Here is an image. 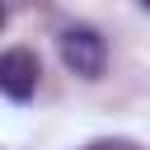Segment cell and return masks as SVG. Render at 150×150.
<instances>
[{"mask_svg": "<svg viewBox=\"0 0 150 150\" xmlns=\"http://www.w3.org/2000/svg\"><path fill=\"white\" fill-rule=\"evenodd\" d=\"M56 47H61L66 70H75L80 80H98L103 66H108V42H103V33L89 28V23H70V28H61Z\"/></svg>", "mask_w": 150, "mask_h": 150, "instance_id": "cell-1", "label": "cell"}, {"mask_svg": "<svg viewBox=\"0 0 150 150\" xmlns=\"http://www.w3.org/2000/svg\"><path fill=\"white\" fill-rule=\"evenodd\" d=\"M84 150H141L136 141H122V136H103V141H89Z\"/></svg>", "mask_w": 150, "mask_h": 150, "instance_id": "cell-3", "label": "cell"}, {"mask_svg": "<svg viewBox=\"0 0 150 150\" xmlns=\"http://www.w3.org/2000/svg\"><path fill=\"white\" fill-rule=\"evenodd\" d=\"M141 5H145V9H150V0H141Z\"/></svg>", "mask_w": 150, "mask_h": 150, "instance_id": "cell-5", "label": "cell"}, {"mask_svg": "<svg viewBox=\"0 0 150 150\" xmlns=\"http://www.w3.org/2000/svg\"><path fill=\"white\" fill-rule=\"evenodd\" d=\"M38 75H42V66H38V56H33L28 47L0 52V94H5V98L28 103V98L38 94Z\"/></svg>", "mask_w": 150, "mask_h": 150, "instance_id": "cell-2", "label": "cell"}, {"mask_svg": "<svg viewBox=\"0 0 150 150\" xmlns=\"http://www.w3.org/2000/svg\"><path fill=\"white\" fill-rule=\"evenodd\" d=\"M5 19H9V9H5V0H0V28H5Z\"/></svg>", "mask_w": 150, "mask_h": 150, "instance_id": "cell-4", "label": "cell"}]
</instances>
